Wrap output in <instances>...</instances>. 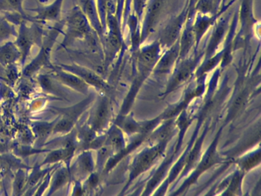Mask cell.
I'll return each mask as SVG.
<instances>
[{"instance_id":"22","label":"cell","mask_w":261,"mask_h":196,"mask_svg":"<svg viewBox=\"0 0 261 196\" xmlns=\"http://www.w3.org/2000/svg\"><path fill=\"white\" fill-rule=\"evenodd\" d=\"M47 171H48V169H41V165L36 167V168L33 169L31 176L27 179V185H25L24 192H25V191H30V190L33 189L37 184H39V181L48 173Z\"/></svg>"},{"instance_id":"7","label":"cell","mask_w":261,"mask_h":196,"mask_svg":"<svg viewBox=\"0 0 261 196\" xmlns=\"http://www.w3.org/2000/svg\"><path fill=\"white\" fill-rule=\"evenodd\" d=\"M56 78L65 85L80 92L86 93L88 90V84L85 83L82 78L74 74L66 71L60 67H55V73Z\"/></svg>"},{"instance_id":"10","label":"cell","mask_w":261,"mask_h":196,"mask_svg":"<svg viewBox=\"0 0 261 196\" xmlns=\"http://www.w3.org/2000/svg\"><path fill=\"white\" fill-rule=\"evenodd\" d=\"M93 169H94V163H93L92 156L88 152H85L80 155L74 163L73 169L70 168L71 175H74L77 179H79V181H81V178L88 176Z\"/></svg>"},{"instance_id":"25","label":"cell","mask_w":261,"mask_h":196,"mask_svg":"<svg viewBox=\"0 0 261 196\" xmlns=\"http://www.w3.org/2000/svg\"><path fill=\"white\" fill-rule=\"evenodd\" d=\"M54 125L55 124H44L37 125L36 130V133H38V136L42 139H45V138L48 137L50 133H53Z\"/></svg>"},{"instance_id":"20","label":"cell","mask_w":261,"mask_h":196,"mask_svg":"<svg viewBox=\"0 0 261 196\" xmlns=\"http://www.w3.org/2000/svg\"><path fill=\"white\" fill-rule=\"evenodd\" d=\"M27 168H18L17 172L15 174L14 180H13V190L15 195L24 194L25 185H27Z\"/></svg>"},{"instance_id":"12","label":"cell","mask_w":261,"mask_h":196,"mask_svg":"<svg viewBox=\"0 0 261 196\" xmlns=\"http://www.w3.org/2000/svg\"><path fill=\"white\" fill-rule=\"evenodd\" d=\"M81 9L83 11L91 26L97 31L101 29L100 18H99L98 8L95 0H81Z\"/></svg>"},{"instance_id":"2","label":"cell","mask_w":261,"mask_h":196,"mask_svg":"<svg viewBox=\"0 0 261 196\" xmlns=\"http://www.w3.org/2000/svg\"><path fill=\"white\" fill-rule=\"evenodd\" d=\"M27 21H22L19 23L15 41L20 52V61L22 65L25 64L33 46L38 43L42 44L43 40V30L39 26L40 24L33 22V24L29 26Z\"/></svg>"},{"instance_id":"5","label":"cell","mask_w":261,"mask_h":196,"mask_svg":"<svg viewBox=\"0 0 261 196\" xmlns=\"http://www.w3.org/2000/svg\"><path fill=\"white\" fill-rule=\"evenodd\" d=\"M88 103H89L88 100H85L80 104L68 109L62 116V119L55 124L54 127H53V133H65L71 131L74 127V124H76L77 118L82 114Z\"/></svg>"},{"instance_id":"30","label":"cell","mask_w":261,"mask_h":196,"mask_svg":"<svg viewBox=\"0 0 261 196\" xmlns=\"http://www.w3.org/2000/svg\"><path fill=\"white\" fill-rule=\"evenodd\" d=\"M7 151H8V148L6 144L5 139L0 137V153H7Z\"/></svg>"},{"instance_id":"23","label":"cell","mask_w":261,"mask_h":196,"mask_svg":"<svg viewBox=\"0 0 261 196\" xmlns=\"http://www.w3.org/2000/svg\"><path fill=\"white\" fill-rule=\"evenodd\" d=\"M212 21H213V18L206 16V15L198 18L193 29L194 35L197 39L199 40V38H201L203 34L207 30V28L212 24Z\"/></svg>"},{"instance_id":"24","label":"cell","mask_w":261,"mask_h":196,"mask_svg":"<svg viewBox=\"0 0 261 196\" xmlns=\"http://www.w3.org/2000/svg\"><path fill=\"white\" fill-rule=\"evenodd\" d=\"M195 35L193 30H188L183 34L181 43V53L186 54L192 47Z\"/></svg>"},{"instance_id":"21","label":"cell","mask_w":261,"mask_h":196,"mask_svg":"<svg viewBox=\"0 0 261 196\" xmlns=\"http://www.w3.org/2000/svg\"><path fill=\"white\" fill-rule=\"evenodd\" d=\"M159 54V47L156 44L149 46L140 54V62L144 67H150L155 63Z\"/></svg>"},{"instance_id":"17","label":"cell","mask_w":261,"mask_h":196,"mask_svg":"<svg viewBox=\"0 0 261 196\" xmlns=\"http://www.w3.org/2000/svg\"><path fill=\"white\" fill-rule=\"evenodd\" d=\"M16 26L9 21L4 14L0 13V42H5L12 38H16Z\"/></svg>"},{"instance_id":"8","label":"cell","mask_w":261,"mask_h":196,"mask_svg":"<svg viewBox=\"0 0 261 196\" xmlns=\"http://www.w3.org/2000/svg\"><path fill=\"white\" fill-rule=\"evenodd\" d=\"M21 54L16 43L7 41L0 45V64L4 67H10L20 61Z\"/></svg>"},{"instance_id":"11","label":"cell","mask_w":261,"mask_h":196,"mask_svg":"<svg viewBox=\"0 0 261 196\" xmlns=\"http://www.w3.org/2000/svg\"><path fill=\"white\" fill-rule=\"evenodd\" d=\"M76 145H71V146L60 147L58 150H53L47 155L42 165L58 163L60 161H63L67 165L70 166V161L73 157Z\"/></svg>"},{"instance_id":"29","label":"cell","mask_w":261,"mask_h":196,"mask_svg":"<svg viewBox=\"0 0 261 196\" xmlns=\"http://www.w3.org/2000/svg\"><path fill=\"white\" fill-rule=\"evenodd\" d=\"M146 0H134V9L137 13H142L146 5Z\"/></svg>"},{"instance_id":"28","label":"cell","mask_w":261,"mask_h":196,"mask_svg":"<svg viewBox=\"0 0 261 196\" xmlns=\"http://www.w3.org/2000/svg\"><path fill=\"white\" fill-rule=\"evenodd\" d=\"M111 145H112L114 148L119 149L122 145V139L120 136V133H117V131H114L111 133L110 135L109 139H108Z\"/></svg>"},{"instance_id":"26","label":"cell","mask_w":261,"mask_h":196,"mask_svg":"<svg viewBox=\"0 0 261 196\" xmlns=\"http://www.w3.org/2000/svg\"><path fill=\"white\" fill-rule=\"evenodd\" d=\"M224 24H221L219 26H218L216 30L214 32L213 37H212V41H211L210 46H209V50H212V49L215 48L218 45V44H219L221 38H222L223 35H224Z\"/></svg>"},{"instance_id":"16","label":"cell","mask_w":261,"mask_h":196,"mask_svg":"<svg viewBox=\"0 0 261 196\" xmlns=\"http://www.w3.org/2000/svg\"><path fill=\"white\" fill-rule=\"evenodd\" d=\"M184 15H181L178 18L172 21L163 32V42L166 44H171L174 42L179 35L181 30V24H182Z\"/></svg>"},{"instance_id":"9","label":"cell","mask_w":261,"mask_h":196,"mask_svg":"<svg viewBox=\"0 0 261 196\" xmlns=\"http://www.w3.org/2000/svg\"><path fill=\"white\" fill-rule=\"evenodd\" d=\"M109 116V105L106 99H102L93 112L91 118V130L94 132L100 131L106 125Z\"/></svg>"},{"instance_id":"19","label":"cell","mask_w":261,"mask_h":196,"mask_svg":"<svg viewBox=\"0 0 261 196\" xmlns=\"http://www.w3.org/2000/svg\"><path fill=\"white\" fill-rule=\"evenodd\" d=\"M12 168H24L28 169L29 167L22 164L19 159L7 153H0V171H8Z\"/></svg>"},{"instance_id":"13","label":"cell","mask_w":261,"mask_h":196,"mask_svg":"<svg viewBox=\"0 0 261 196\" xmlns=\"http://www.w3.org/2000/svg\"><path fill=\"white\" fill-rule=\"evenodd\" d=\"M71 179V170L70 166L65 165V166L59 167V169L56 172L51 185L50 186L49 191L48 194H54L56 191H59L61 188H63L68 182Z\"/></svg>"},{"instance_id":"27","label":"cell","mask_w":261,"mask_h":196,"mask_svg":"<svg viewBox=\"0 0 261 196\" xmlns=\"http://www.w3.org/2000/svg\"><path fill=\"white\" fill-rule=\"evenodd\" d=\"M195 6L201 13H210L213 9V2L212 0H198Z\"/></svg>"},{"instance_id":"15","label":"cell","mask_w":261,"mask_h":196,"mask_svg":"<svg viewBox=\"0 0 261 196\" xmlns=\"http://www.w3.org/2000/svg\"><path fill=\"white\" fill-rule=\"evenodd\" d=\"M163 4H164V0H152L151 2L146 14V32H150L155 27L157 20L161 13Z\"/></svg>"},{"instance_id":"6","label":"cell","mask_w":261,"mask_h":196,"mask_svg":"<svg viewBox=\"0 0 261 196\" xmlns=\"http://www.w3.org/2000/svg\"><path fill=\"white\" fill-rule=\"evenodd\" d=\"M60 67L63 70H66V71L77 75L79 78H82L85 83H87L88 85L90 84V85H93L94 87H99V88L106 87V84L103 82V80L98 75H96L95 73L88 70V69L75 65V64H73V65L62 64Z\"/></svg>"},{"instance_id":"14","label":"cell","mask_w":261,"mask_h":196,"mask_svg":"<svg viewBox=\"0 0 261 196\" xmlns=\"http://www.w3.org/2000/svg\"><path fill=\"white\" fill-rule=\"evenodd\" d=\"M24 0H0V13H16L22 15L25 19L32 21L23 7Z\"/></svg>"},{"instance_id":"1","label":"cell","mask_w":261,"mask_h":196,"mask_svg":"<svg viewBox=\"0 0 261 196\" xmlns=\"http://www.w3.org/2000/svg\"><path fill=\"white\" fill-rule=\"evenodd\" d=\"M64 21L66 31L64 33L65 38L61 44V47H68L75 40L82 39L91 35V24L80 6L73 7L67 14Z\"/></svg>"},{"instance_id":"3","label":"cell","mask_w":261,"mask_h":196,"mask_svg":"<svg viewBox=\"0 0 261 196\" xmlns=\"http://www.w3.org/2000/svg\"><path fill=\"white\" fill-rule=\"evenodd\" d=\"M64 27H65V21L63 19L62 21H58L53 27L50 29L48 35H45V38L42 40L41 49L37 56L25 67L24 70V75L25 76H31L41 67L48 64L53 46L58 37L62 33Z\"/></svg>"},{"instance_id":"18","label":"cell","mask_w":261,"mask_h":196,"mask_svg":"<svg viewBox=\"0 0 261 196\" xmlns=\"http://www.w3.org/2000/svg\"><path fill=\"white\" fill-rule=\"evenodd\" d=\"M158 153V150L154 149V150L146 152L141 155L138 160L137 161V163L134 167V172L138 174V173H142L143 170L146 169L155 160V157L159 154Z\"/></svg>"},{"instance_id":"4","label":"cell","mask_w":261,"mask_h":196,"mask_svg":"<svg viewBox=\"0 0 261 196\" xmlns=\"http://www.w3.org/2000/svg\"><path fill=\"white\" fill-rule=\"evenodd\" d=\"M65 0H55L48 6H39L34 9H28L30 12L36 13L31 17L33 22L42 23L46 21H59L62 15V6Z\"/></svg>"}]
</instances>
